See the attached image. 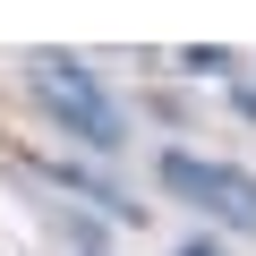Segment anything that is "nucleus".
<instances>
[{
    "label": "nucleus",
    "instance_id": "obj_2",
    "mask_svg": "<svg viewBox=\"0 0 256 256\" xmlns=\"http://www.w3.org/2000/svg\"><path fill=\"white\" fill-rule=\"evenodd\" d=\"M162 188L188 196L196 214L230 222V230H256V180L230 171V162H205V154H162Z\"/></svg>",
    "mask_w": 256,
    "mask_h": 256
},
{
    "label": "nucleus",
    "instance_id": "obj_3",
    "mask_svg": "<svg viewBox=\"0 0 256 256\" xmlns=\"http://www.w3.org/2000/svg\"><path fill=\"white\" fill-rule=\"evenodd\" d=\"M180 256H222V248H205V239H188V248H180Z\"/></svg>",
    "mask_w": 256,
    "mask_h": 256
},
{
    "label": "nucleus",
    "instance_id": "obj_4",
    "mask_svg": "<svg viewBox=\"0 0 256 256\" xmlns=\"http://www.w3.org/2000/svg\"><path fill=\"white\" fill-rule=\"evenodd\" d=\"M239 111H248V120H256V86H239Z\"/></svg>",
    "mask_w": 256,
    "mask_h": 256
},
{
    "label": "nucleus",
    "instance_id": "obj_1",
    "mask_svg": "<svg viewBox=\"0 0 256 256\" xmlns=\"http://www.w3.org/2000/svg\"><path fill=\"white\" fill-rule=\"evenodd\" d=\"M26 86H34V102L60 120V137H77V146H94V154H120V146H128V120H120L111 86H102L77 52H26Z\"/></svg>",
    "mask_w": 256,
    "mask_h": 256
}]
</instances>
